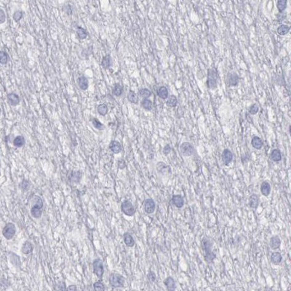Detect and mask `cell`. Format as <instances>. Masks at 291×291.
I'll return each mask as SVG.
<instances>
[{
	"instance_id": "obj_1",
	"label": "cell",
	"mask_w": 291,
	"mask_h": 291,
	"mask_svg": "<svg viewBox=\"0 0 291 291\" xmlns=\"http://www.w3.org/2000/svg\"><path fill=\"white\" fill-rule=\"evenodd\" d=\"M202 244V250L205 253V260L207 262V264H213L215 258H216V254L213 253V241L210 240L208 237H203L201 242Z\"/></svg>"
},
{
	"instance_id": "obj_2",
	"label": "cell",
	"mask_w": 291,
	"mask_h": 291,
	"mask_svg": "<svg viewBox=\"0 0 291 291\" xmlns=\"http://www.w3.org/2000/svg\"><path fill=\"white\" fill-rule=\"evenodd\" d=\"M109 285L114 288H124L125 278L122 275L117 274V273H112L110 274L109 278Z\"/></svg>"
},
{
	"instance_id": "obj_3",
	"label": "cell",
	"mask_w": 291,
	"mask_h": 291,
	"mask_svg": "<svg viewBox=\"0 0 291 291\" xmlns=\"http://www.w3.org/2000/svg\"><path fill=\"white\" fill-rule=\"evenodd\" d=\"M218 79V73L216 69L212 68L208 69V78H207V85L208 88L215 89L217 87Z\"/></svg>"
},
{
	"instance_id": "obj_4",
	"label": "cell",
	"mask_w": 291,
	"mask_h": 291,
	"mask_svg": "<svg viewBox=\"0 0 291 291\" xmlns=\"http://www.w3.org/2000/svg\"><path fill=\"white\" fill-rule=\"evenodd\" d=\"M43 202L41 197H37V200L35 205L31 209V215L34 218H39L43 213Z\"/></svg>"
},
{
	"instance_id": "obj_5",
	"label": "cell",
	"mask_w": 291,
	"mask_h": 291,
	"mask_svg": "<svg viewBox=\"0 0 291 291\" xmlns=\"http://www.w3.org/2000/svg\"><path fill=\"white\" fill-rule=\"evenodd\" d=\"M121 210L125 216L131 217L135 214L136 210L133 206L132 202L129 200H125L121 205Z\"/></svg>"
},
{
	"instance_id": "obj_6",
	"label": "cell",
	"mask_w": 291,
	"mask_h": 291,
	"mask_svg": "<svg viewBox=\"0 0 291 291\" xmlns=\"http://www.w3.org/2000/svg\"><path fill=\"white\" fill-rule=\"evenodd\" d=\"M93 272L100 280L103 278V273H104V267H103V262L101 258L95 259L93 262Z\"/></svg>"
},
{
	"instance_id": "obj_7",
	"label": "cell",
	"mask_w": 291,
	"mask_h": 291,
	"mask_svg": "<svg viewBox=\"0 0 291 291\" xmlns=\"http://www.w3.org/2000/svg\"><path fill=\"white\" fill-rule=\"evenodd\" d=\"M15 233H16V227L13 223H8L6 224L2 230V235L7 240L13 239Z\"/></svg>"
},
{
	"instance_id": "obj_8",
	"label": "cell",
	"mask_w": 291,
	"mask_h": 291,
	"mask_svg": "<svg viewBox=\"0 0 291 291\" xmlns=\"http://www.w3.org/2000/svg\"><path fill=\"white\" fill-rule=\"evenodd\" d=\"M194 148L189 142H183L180 146V152L184 157H191L194 154Z\"/></svg>"
},
{
	"instance_id": "obj_9",
	"label": "cell",
	"mask_w": 291,
	"mask_h": 291,
	"mask_svg": "<svg viewBox=\"0 0 291 291\" xmlns=\"http://www.w3.org/2000/svg\"><path fill=\"white\" fill-rule=\"evenodd\" d=\"M143 208H144V211L147 214H151L154 212L155 208H156V204L154 200L151 198H149L145 200L144 203H143Z\"/></svg>"
},
{
	"instance_id": "obj_10",
	"label": "cell",
	"mask_w": 291,
	"mask_h": 291,
	"mask_svg": "<svg viewBox=\"0 0 291 291\" xmlns=\"http://www.w3.org/2000/svg\"><path fill=\"white\" fill-rule=\"evenodd\" d=\"M233 157V153L228 149H225L223 151L222 154H221V159H222V162L224 163V165H229L231 162H232Z\"/></svg>"
},
{
	"instance_id": "obj_11",
	"label": "cell",
	"mask_w": 291,
	"mask_h": 291,
	"mask_svg": "<svg viewBox=\"0 0 291 291\" xmlns=\"http://www.w3.org/2000/svg\"><path fill=\"white\" fill-rule=\"evenodd\" d=\"M171 202L177 208H182L184 205V199L181 194H174L171 198Z\"/></svg>"
},
{
	"instance_id": "obj_12",
	"label": "cell",
	"mask_w": 291,
	"mask_h": 291,
	"mask_svg": "<svg viewBox=\"0 0 291 291\" xmlns=\"http://www.w3.org/2000/svg\"><path fill=\"white\" fill-rule=\"evenodd\" d=\"M227 83L229 87H236L239 84V77L235 73H229L227 76Z\"/></svg>"
},
{
	"instance_id": "obj_13",
	"label": "cell",
	"mask_w": 291,
	"mask_h": 291,
	"mask_svg": "<svg viewBox=\"0 0 291 291\" xmlns=\"http://www.w3.org/2000/svg\"><path fill=\"white\" fill-rule=\"evenodd\" d=\"M281 245V240L277 235H274L270 238L269 240V246L272 250H277L280 248Z\"/></svg>"
},
{
	"instance_id": "obj_14",
	"label": "cell",
	"mask_w": 291,
	"mask_h": 291,
	"mask_svg": "<svg viewBox=\"0 0 291 291\" xmlns=\"http://www.w3.org/2000/svg\"><path fill=\"white\" fill-rule=\"evenodd\" d=\"M164 283L165 286L166 287V288L168 290H175V289L176 288V284H175V281L174 279H173L172 277H167L165 278V280H164Z\"/></svg>"
},
{
	"instance_id": "obj_15",
	"label": "cell",
	"mask_w": 291,
	"mask_h": 291,
	"mask_svg": "<svg viewBox=\"0 0 291 291\" xmlns=\"http://www.w3.org/2000/svg\"><path fill=\"white\" fill-rule=\"evenodd\" d=\"M259 203H260V199H259L258 195L255 194L250 195V198H249L248 205L251 208L256 209L258 207Z\"/></svg>"
},
{
	"instance_id": "obj_16",
	"label": "cell",
	"mask_w": 291,
	"mask_h": 291,
	"mask_svg": "<svg viewBox=\"0 0 291 291\" xmlns=\"http://www.w3.org/2000/svg\"><path fill=\"white\" fill-rule=\"evenodd\" d=\"M271 262L274 265H280L282 261V256L280 253L273 252L270 256Z\"/></svg>"
},
{
	"instance_id": "obj_17",
	"label": "cell",
	"mask_w": 291,
	"mask_h": 291,
	"mask_svg": "<svg viewBox=\"0 0 291 291\" xmlns=\"http://www.w3.org/2000/svg\"><path fill=\"white\" fill-rule=\"evenodd\" d=\"M7 101L8 103L13 106H18L20 103V98L18 95L14 93H11L7 95Z\"/></svg>"
},
{
	"instance_id": "obj_18",
	"label": "cell",
	"mask_w": 291,
	"mask_h": 291,
	"mask_svg": "<svg viewBox=\"0 0 291 291\" xmlns=\"http://www.w3.org/2000/svg\"><path fill=\"white\" fill-rule=\"evenodd\" d=\"M271 190H272V188H271L269 183L267 182V181H264V182L261 183V192L264 196L268 197L270 194Z\"/></svg>"
},
{
	"instance_id": "obj_19",
	"label": "cell",
	"mask_w": 291,
	"mask_h": 291,
	"mask_svg": "<svg viewBox=\"0 0 291 291\" xmlns=\"http://www.w3.org/2000/svg\"><path fill=\"white\" fill-rule=\"evenodd\" d=\"M123 240H124V242L126 245V246L129 247V248H133L135 245V242L134 239H133L132 235L129 234L128 232L125 233L124 235H123Z\"/></svg>"
},
{
	"instance_id": "obj_20",
	"label": "cell",
	"mask_w": 291,
	"mask_h": 291,
	"mask_svg": "<svg viewBox=\"0 0 291 291\" xmlns=\"http://www.w3.org/2000/svg\"><path fill=\"white\" fill-rule=\"evenodd\" d=\"M270 159L274 162H280L282 160V153L277 149H273L270 154Z\"/></svg>"
},
{
	"instance_id": "obj_21",
	"label": "cell",
	"mask_w": 291,
	"mask_h": 291,
	"mask_svg": "<svg viewBox=\"0 0 291 291\" xmlns=\"http://www.w3.org/2000/svg\"><path fill=\"white\" fill-rule=\"evenodd\" d=\"M109 149L114 154H119L122 151V145L117 141H112L109 144Z\"/></svg>"
},
{
	"instance_id": "obj_22",
	"label": "cell",
	"mask_w": 291,
	"mask_h": 291,
	"mask_svg": "<svg viewBox=\"0 0 291 291\" xmlns=\"http://www.w3.org/2000/svg\"><path fill=\"white\" fill-rule=\"evenodd\" d=\"M77 83H78L79 88L83 91L86 90L89 87L88 79H87L85 77H84V76H82V77H79L78 80H77Z\"/></svg>"
},
{
	"instance_id": "obj_23",
	"label": "cell",
	"mask_w": 291,
	"mask_h": 291,
	"mask_svg": "<svg viewBox=\"0 0 291 291\" xmlns=\"http://www.w3.org/2000/svg\"><path fill=\"white\" fill-rule=\"evenodd\" d=\"M33 250H34L33 245L31 244V242H29V241H26V242L23 244V245H22L21 252L23 253V254H25V255L30 254L33 252Z\"/></svg>"
},
{
	"instance_id": "obj_24",
	"label": "cell",
	"mask_w": 291,
	"mask_h": 291,
	"mask_svg": "<svg viewBox=\"0 0 291 291\" xmlns=\"http://www.w3.org/2000/svg\"><path fill=\"white\" fill-rule=\"evenodd\" d=\"M251 145L254 149H257V150H260L262 149L263 146H264V143L261 140V138L258 136H254L251 140Z\"/></svg>"
},
{
	"instance_id": "obj_25",
	"label": "cell",
	"mask_w": 291,
	"mask_h": 291,
	"mask_svg": "<svg viewBox=\"0 0 291 291\" xmlns=\"http://www.w3.org/2000/svg\"><path fill=\"white\" fill-rule=\"evenodd\" d=\"M157 95H158V96L160 98L163 99V100H165V99H167V98L169 97L168 90L165 86L159 87L158 90H157Z\"/></svg>"
},
{
	"instance_id": "obj_26",
	"label": "cell",
	"mask_w": 291,
	"mask_h": 291,
	"mask_svg": "<svg viewBox=\"0 0 291 291\" xmlns=\"http://www.w3.org/2000/svg\"><path fill=\"white\" fill-rule=\"evenodd\" d=\"M157 169L158 172L160 173L161 174H166L170 170V167L167 166L165 162H158V164L157 165Z\"/></svg>"
},
{
	"instance_id": "obj_27",
	"label": "cell",
	"mask_w": 291,
	"mask_h": 291,
	"mask_svg": "<svg viewBox=\"0 0 291 291\" xmlns=\"http://www.w3.org/2000/svg\"><path fill=\"white\" fill-rule=\"evenodd\" d=\"M101 66L104 69H108L111 66V58L110 55H106L103 58L101 61Z\"/></svg>"
},
{
	"instance_id": "obj_28",
	"label": "cell",
	"mask_w": 291,
	"mask_h": 291,
	"mask_svg": "<svg viewBox=\"0 0 291 291\" xmlns=\"http://www.w3.org/2000/svg\"><path fill=\"white\" fill-rule=\"evenodd\" d=\"M25 144V138L22 135H18L15 137L13 141V145L17 148H21V147L24 146Z\"/></svg>"
},
{
	"instance_id": "obj_29",
	"label": "cell",
	"mask_w": 291,
	"mask_h": 291,
	"mask_svg": "<svg viewBox=\"0 0 291 291\" xmlns=\"http://www.w3.org/2000/svg\"><path fill=\"white\" fill-rule=\"evenodd\" d=\"M127 100L130 103H134V104H137V103H138V95L134 91L132 90L130 91L128 94H127Z\"/></svg>"
},
{
	"instance_id": "obj_30",
	"label": "cell",
	"mask_w": 291,
	"mask_h": 291,
	"mask_svg": "<svg viewBox=\"0 0 291 291\" xmlns=\"http://www.w3.org/2000/svg\"><path fill=\"white\" fill-rule=\"evenodd\" d=\"M141 106L145 110L151 111L152 109V101L148 98H143V100L141 101Z\"/></svg>"
},
{
	"instance_id": "obj_31",
	"label": "cell",
	"mask_w": 291,
	"mask_h": 291,
	"mask_svg": "<svg viewBox=\"0 0 291 291\" xmlns=\"http://www.w3.org/2000/svg\"><path fill=\"white\" fill-rule=\"evenodd\" d=\"M290 29V26H287V25L282 24V25H280V26L277 28V33L280 35L284 36L289 32Z\"/></svg>"
},
{
	"instance_id": "obj_32",
	"label": "cell",
	"mask_w": 291,
	"mask_h": 291,
	"mask_svg": "<svg viewBox=\"0 0 291 291\" xmlns=\"http://www.w3.org/2000/svg\"><path fill=\"white\" fill-rule=\"evenodd\" d=\"M123 93V87L120 84H115L114 87L113 89V94L117 97H119L121 96L122 94Z\"/></svg>"
},
{
	"instance_id": "obj_33",
	"label": "cell",
	"mask_w": 291,
	"mask_h": 291,
	"mask_svg": "<svg viewBox=\"0 0 291 291\" xmlns=\"http://www.w3.org/2000/svg\"><path fill=\"white\" fill-rule=\"evenodd\" d=\"M287 3H288V0H277V7L280 13H282L285 11L287 7Z\"/></svg>"
},
{
	"instance_id": "obj_34",
	"label": "cell",
	"mask_w": 291,
	"mask_h": 291,
	"mask_svg": "<svg viewBox=\"0 0 291 291\" xmlns=\"http://www.w3.org/2000/svg\"><path fill=\"white\" fill-rule=\"evenodd\" d=\"M97 111L98 113L101 115V116H105V115L108 113V106H107V105L104 104V103L100 104L98 106Z\"/></svg>"
},
{
	"instance_id": "obj_35",
	"label": "cell",
	"mask_w": 291,
	"mask_h": 291,
	"mask_svg": "<svg viewBox=\"0 0 291 291\" xmlns=\"http://www.w3.org/2000/svg\"><path fill=\"white\" fill-rule=\"evenodd\" d=\"M167 105L170 107H175L176 106L177 103H178V99H177L176 96L175 95H170V97L167 98Z\"/></svg>"
},
{
	"instance_id": "obj_36",
	"label": "cell",
	"mask_w": 291,
	"mask_h": 291,
	"mask_svg": "<svg viewBox=\"0 0 291 291\" xmlns=\"http://www.w3.org/2000/svg\"><path fill=\"white\" fill-rule=\"evenodd\" d=\"M77 34L80 39H85L87 37V32L85 29L82 27H78L77 29Z\"/></svg>"
},
{
	"instance_id": "obj_37",
	"label": "cell",
	"mask_w": 291,
	"mask_h": 291,
	"mask_svg": "<svg viewBox=\"0 0 291 291\" xmlns=\"http://www.w3.org/2000/svg\"><path fill=\"white\" fill-rule=\"evenodd\" d=\"M92 123H93V125L94 126L95 128L98 130H103L105 129L104 125L96 118L92 119Z\"/></svg>"
},
{
	"instance_id": "obj_38",
	"label": "cell",
	"mask_w": 291,
	"mask_h": 291,
	"mask_svg": "<svg viewBox=\"0 0 291 291\" xmlns=\"http://www.w3.org/2000/svg\"><path fill=\"white\" fill-rule=\"evenodd\" d=\"M138 94L141 97H142L143 98H149L151 96V93L149 89L142 88V89H141L140 90H139Z\"/></svg>"
},
{
	"instance_id": "obj_39",
	"label": "cell",
	"mask_w": 291,
	"mask_h": 291,
	"mask_svg": "<svg viewBox=\"0 0 291 291\" xmlns=\"http://www.w3.org/2000/svg\"><path fill=\"white\" fill-rule=\"evenodd\" d=\"M93 288H94V290L96 291H103L106 290L104 284L102 282L101 280L95 282L94 284H93Z\"/></svg>"
},
{
	"instance_id": "obj_40",
	"label": "cell",
	"mask_w": 291,
	"mask_h": 291,
	"mask_svg": "<svg viewBox=\"0 0 291 291\" xmlns=\"http://www.w3.org/2000/svg\"><path fill=\"white\" fill-rule=\"evenodd\" d=\"M8 62V55L4 51H0V63L6 64Z\"/></svg>"
},
{
	"instance_id": "obj_41",
	"label": "cell",
	"mask_w": 291,
	"mask_h": 291,
	"mask_svg": "<svg viewBox=\"0 0 291 291\" xmlns=\"http://www.w3.org/2000/svg\"><path fill=\"white\" fill-rule=\"evenodd\" d=\"M258 110H259L258 106L255 103V104H253L252 106H251L250 107V109H249V114L251 115H255L258 112Z\"/></svg>"
},
{
	"instance_id": "obj_42",
	"label": "cell",
	"mask_w": 291,
	"mask_h": 291,
	"mask_svg": "<svg viewBox=\"0 0 291 291\" xmlns=\"http://www.w3.org/2000/svg\"><path fill=\"white\" fill-rule=\"evenodd\" d=\"M23 18V13L20 10L15 11L13 14V20L15 22H18Z\"/></svg>"
},
{
	"instance_id": "obj_43",
	"label": "cell",
	"mask_w": 291,
	"mask_h": 291,
	"mask_svg": "<svg viewBox=\"0 0 291 291\" xmlns=\"http://www.w3.org/2000/svg\"><path fill=\"white\" fill-rule=\"evenodd\" d=\"M147 278H148V280L150 281V282H154L157 279L156 274H155L154 272H152V271H150V272H149L148 275H147Z\"/></svg>"
},
{
	"instance_id": "obj_44",
	"label": "cell",
	"mask_w": 291,
	"mask_h": 291,
	"mask_svg": "<svg viewBox=\"0 0 291 291\" xmlns=\"http://www.w3.org/2000/svg\"><path fill=\"white\" fill-rule=\"evenodd\" d=\"M21 188L23 190H28L29 189V182L26 180H23L21 183Z\"/></svg>"
},
{
	"instance_id": "obj_45",
	"label": "cell",
	"mask_w": 291,
	"mask_h": 291,
	"mask_svg": "<svg viewBox=\"0 0 291 291\" xmlns=\"http://www.w3.org/2000/svg\"><path fill=\"white\" fill-rule=\"evenodd\" d=\"M6 21V15L3 10L0 8V24L4 23Z\"/></svg>"
},
{
	"instance_id": "obj_46",
	"label": "cell",
	"mask_w": 291,
	"mask_h": 291,
	"mask_svg": "<svg viewBox=\"0 0 291 291\" xmlns=\"http://www.w3.org/2000/svg\"><path fill=\"white\" fill-rule=\"evenodd\" d=\"M171 151V147L169 144H167L163 148V154L165 155H167L170 153Z\"/></svg>"
},
{
	"instance_id": "obj_47",
	"label": "cell",
	"mask_w": 291,
	"mask_h": 291,
	"mask_svg": "<svg viewBox=\"0 0 291 291\" xmlns=\"http://www.w3.org/2000/svg\"><path fill=\"white\" fill-rule=\"evenodd\" d=\"M118 167H119V169H121V170L124 169L125 167H126V162H125V161L123 160V159H120V160H119L118 161Z\"/></svg>"
},
{
	"instance_id": "obj_48",
	"label": "cell",
	"mask_w": 291,
	"mask_h": 291,
	"mask_svg": "<svg viewBox=\"0 0 291 291\" xmlns=\"http://www.w3.org/2000/svg\"><path fill=\"white\" fill-rule=\"evenodd\" d=\"M74 175H72L73 176H74V177H72V178H71V181H73V182H79V179L78 178H77V177H78V178H80V177H79V172H74Z\"/></svg>"
},
{
	"instance_id": "obj_49",
	"label": "cell",
	"mask_w": 291,
	"mask_h": 291,
	"mask_svg": "<svg viewBox=\"0 0 291 291\" xmlns=\"http://www.w3.org/2000/svg\"><path fill=\"white\" fill-rule=\"evenodd\" d=\"M58 286L60 287L59 290H67V288L66 287V284H65L64 282H59L58 285Z\"/></svg>"
},
{
	"instance_id": "obj_50",
	"label": "cell",
	"mask_w": 291,
	"mask_h": 291,
	"mask_svg": "<svg viewBox=\"0 0 291 291\" xmlns=\"http://www.w3.org/2000/svg\"><path fill=\"white\" fill-rule=\"evenodd\" d=\"M67 290L74 291V290H77V287H76V285H70L69 287H68Z\"/></svg>"
},
{
	"instance_id": "obj_51",
	"label": "cell",
	"mask_w": 291,
	"mask_h": 291,
	"mask_svg": "<svg viewBox=\"0 0 291 291\" xmlns=\"http://www.w3.org/2000/svg\"><path fill=\"white\" fill-rule=\"evenodd\" d=\"M0 114H1V109H0Z\"/></svg>"
}]
</instances>
